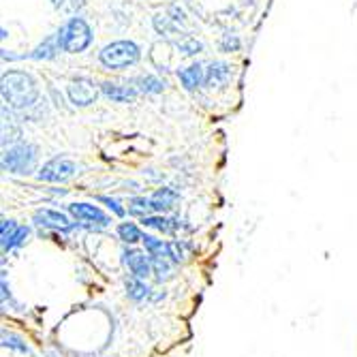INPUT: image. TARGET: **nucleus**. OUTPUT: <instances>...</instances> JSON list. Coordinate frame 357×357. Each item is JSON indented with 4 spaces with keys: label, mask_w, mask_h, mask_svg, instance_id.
<instances>
[{
    "label": "nucleus",
    "mask_w": 357,
    "mask_h": 357,
    "mask_svg": "<svg viewBox=\"0 0 357 357\" xmlns=\"http://www.w3.org/2000/svg\"><path fill=\"white\" fill-rule=\"evenodd\" d=\"M3 99L13 109H26L39 99V88L32 75L24 71H9L3 75Z\"/></svg>",
    "instance_id": "nucleus-1"
},
{
    "label": "nucleus",
    "mask_w": 357,
    "mask_h": 357,
    "mask_svg": "<svg viewBox=\"0 0 357 357\" xmlns=\"http://www.w3.org/2000/svg\"><path fill=\"white\" fill-rule=\"evenodd\" d=\"M58 41H60V47L64 52L79 54V52H84L90 45V41H92V30L86 24V20L71 17L67 24H64L58 30Z\"/></svg>",
    "instance_id": "nucleus-2"
},
{
    "label": "nucleus",
    "mask_w": 357,
    "mask_h": 357,
    "mask_svg": "<svg viewBox=\"0 0 357 357\" xmlns=\"http://www.w3.org/2000/svg\"><path fill=\"white\" fill-rule=\"evenodd\" d=\"M142 52L133 41H114L109 45H105L99 54V60L105 69H126L133 67V64L139 60Z\"/></svg>",
    "instance_id": "nucleus-3"
},
{
    "label": "nucleus",
    "mask_w": 357,
    "mask_h": 357,
    "mask_svg": "<svg viewBox=\"0 0 357 357\" xmlns=\"http://www.w3.org/2000/svg\"><path fill=\"white\" fill-rule=\"evenodd\" d=\"M37 163V148L30 144H15L3 154V167L11 174H30Z\"/></svg>",
    "instance_id": "nucleus-4"
},
{
    "label": "nucleus",
    "mask_w": 357,
    "mask_h": 357,
    "mask_svg": "<svg viewBox=\"0 0 357 357\" xmlns=\"http://www.w3.org/2000/svg\"><path fill=\"white\" fill-rule=\"evenodd\" d=\"M75 172H77V167H75V163L71 158H67V156H56V158H52V160H47V163L41 167V172H39V180H43V182H67V180H71L73 176H75Z\"/></svg>",
    "instance_id": "nucleus-5"
},
{
    "label": "nucleus",
    "mask_w": 357,
    "mask_h": 357,
    "mask_svg": "<svg viewBox=\"0 0 357 357\" xmlns=\"http://www.w3.org/2000/svg\"><path fill=\"white\" fill-rule=\"evenodd\" d=\"M96 96H99V90H96V86L86 77H79V79L71 82V86H69V99L77 107L92 105L96 101Z\"/></svg>",
    "instance_id": "nucleus-6"
},
{
    "label": "nucleus",
    "mask_w": 357,
    "mask_h": 357,
    "mask_svg": "<svg viewBox=\"0 0 357 357\" xmlns=\"http://www.w3.org/2000/svg\"><path fill=\"white\" fill-rule=\"evenodd\" d=\"M122 257H124V266L131 270L133 276L146 278L152 274V264H150V257H146V252L135 250V248H126L122 252Z\"/></svg>",
    "instance_id": "nucleus-7"
},
{
    "label": "nucleus",
    "mask_w": 357,
    "mask_h": 357,
    "mask_svg": "<svg viewBox=\"0 0 357 357\" xmlns=\"http://www.w3.org/2000/svg\"><path fill=\"white\" fill-rule=\"evenodd\" d=\"M69 212H71V216H75L82 222H94V225H99V227L109 225V216L101 208L90 206V204H71Z\"/></svg>",
    "instance_id": "nucleus-8"
},
{
    "label": "nucleus",
    "mask_w": 357,
    "mask_h": 357,
    "mask_svg": "<svg viewBox=\"0 0 357 357\" xmlns=\"http://www.w3.org/2000/svg\"><path fill=\"white\" fill-rule=\"evenodd\" d=\"M35 222L41 227H50V229H58V231L73 229V222L69 220V216L56 210H39L35 214Z\"/></svg>",
    "instance_id": "nucleus-9"
},
{
    "label": "nucleus",
    "mask_w": 357,
    "mask_h": 357,
    "mask_svg": "<svg viewBox=\"0 0 357 357\" xmlns=\"http://www.w3.org/2000/svg\"><path fill=\"white\" fill-rule=\"evenodd\" d=\"M231 77V69L227 67L225 62H214L212 67L208 69L206 73V86L208 88H218V86H225Z\"/></svg>",
    "instance_id": "nucleus-10"
},
{
    "label": "nucleus",
    "mask_w": 357,
    "mask_h": 357,
    "mask_svg": "<svg viewBox=\"0 0 357 357\" xmlns=\"http://www.w3.org/2000/svg\"><path fill=\"white\" fill-rule=\"evenodd\" d=\"M180 82L186 90H195V88H199L202 82H206V75H204V67L202 64H190V67L182 69L180 73Z\"/></svg>",
    "instance_id": "nucleus-11"
},
{
    "label": "nucleus",
    "mask_w": 357,
    "mask_h": 357,
    "mask_svg": "<svg viewBox=\"0 0 357 357\" xmlns=\"http://www.w3.org/2000/svg\"><path fill=\"white\" fill-rule=\"evenodd\" d=\"M103 94L109 96L112 101L116 103H128V101H133L135 99V90L131 88H126V86H118V84H112V82H105L101 86Z\"/></svg>",
    "instance_id": "nucleus-12"
},
{
    "label": "nucleus",
    "mask_w": 357,
    "mask_h": 357,
    "mask_svg": "<svg viewBox=\"0 0 357 357\" xmlns=\"http://www.w3.org/2000/svg\"><path fill=\"white\" fill-rule=\"evenodd\" d=\"M150 202L156 212H165V210L174 208V204L178 202V192L174 188H158L150 197Z\"/></svg>",
    "instance_id": "nucleus-13"
},
{
    "label": "nucleus",
    "mask_w": 357,
    "mask_h": 357,
    "mask_svg": "<svg viewBox=\"0 0 357 357\" xmlns=\"http://www.w3.org/2000/svg\"><path fill=\"white\" fill-rule=\"evenodd\" d=\"M124 287H126V296L131 300H135V302H142V300H146L150 296V289L144 282V278H137V276L126 278Z\"/></svg>",
    "instance_id": "nucleus-14"
},
{
    "label": "nucleus",
    "mask_w": 357,
    "mask_h": 357,
    "mask_svg": "<svg viewBox=\"0 0 357 357\" xmlns=\"http://www.w3.org/2000/svg\"><path fill=\"white\" fill-rule=\"evenodd\" d=\"M60 50H62V47H60L58 35H54V37L45 39V41H43L35 52H32V54H30V58H35V60H50V58H54Z\"/></svg>",
    "instance_id": "nucleus-15"
},
{
    "label": "nucleus",
    "mask_w": 357,
    "mask_h": 357,
    "mask_svg": "<svg viewBox=\"0 0 357 357\" xmlns=\"http://www.w3.org/2000/svg\"><path fill=\"white\" fill-rule=\"evenodd\" d=\"M142 222L146 227H152V229L163 231V234H174L180 227V222L176 218H165V216H146Z\"/></svg>",
    "instance_id": "nucleus-16"
},
{
    "label": "nucleus",
    "mask_w": 357,
    "mask_h": 357,
    "mask_svg": "<svg viewBox=\"0 0 357 357\" xmlns=\"http://www.w3.org/2000/svg\"><path fill=\"white\" fill-rule=\"evenodd\" d=\"M118 236L126 244H135V242H142L144 240V234L139 231V227L133 225V222H122L118 227Z\"/></svg>",
    "instance_id": "nucleus-17"
},
{
    "label": "nucleus",
    "mask_w": 357,
    "mask_h": 357,
    "mask_svg": "<svg viewBox=\"0 0 357 357\" xmlns=\"http://www.w3.org/2000/svg\"><path fill=\"white\" fill-rule=\"evenodd\" d=\"M128 212H131L133 216L146 218V216H150V212H154V206L146 197H133L131 202H128Z\"/></svg>",
    "instance_id": "nucleus-18"
},
{
    "label": "nucleus",
    "mask_w": 357,
    "mask_h": 357,
    "mask_svg": "<svg viewBox=\"0 0 357 357\" xmlns=\"http://www.w3.org/2000/svg\"><path fill=\"white\" fill-rule=\"evenodd\" d=\"M142 242H144V246H146L150 257H167V242L158 240L154 236H144Z\"/></svg>",
    "instance_id": "nucleus-19"
},
{
    "label": "nucleus",
    "mask_w": 357,
    "mask_h": 357,
    "mask_svg": "<svg viewBox=\"0 0 357 357\" xmlns=\"http://www.w3.org/2000/svg\"><path fill=\"white\" fill-rule=\"evenodd\" d=\"M150 264H152V274L158 280H167L172 276V266L165 257H150Z\"/></svg>",
    "instance_id": "nucleus-20"
},
{
    "label": "nucleus",
    "mask_w": 357,
    "mask_h": 357,
    "mask_svg": "<svg viewBox=\"0 0 357 357\" xmlns=\"http://www.w3.org/2000/svg\"><path fill=\"white\" fill-rule=\"evenodd\" d=\"M28 236H30V227H26V225H20L17 229H15V234L9 238V242L3 246V250H13V248L22 246V244L28 240Z\"/></svg>",
    "instance_id": "nucleus-21"
},
{
    "label": "nucleus",
    "mask_w": 357,
    "mask_h": 357,
    "mask_svg": "<svg viewBox=\"0 0 357 357\" xmlns=\"http://www.w3.org/2000/svg\"><path fill=\"white\" fill-rule=\"evenodd\" d=\"M167 257L172 259L174 264H180L186 259V248L182 242H167Z\"/></svg>",
    "instance_id": "nucleus-22"
},
{
    "label": "nucleus",
    "mask_w": 357,
    "mask_h": 357,
    "mask_svg": "<svg viewBox=\"0 0 357 357\" xmlns=\"http://www.w3.org/2000/svg\"><path fill=\"white\" fill-rule=\"evenodd\" d=\"M3 347L15 349V351H20V353H28L26 342H24L20 336H15V334H7V332H3Z\"/></svg>",
    "instance_id": "nucleus-23"
},
{
    "label": "nucleus",
    "mask_w": 357,
    "mask_h": 357,
    "mask_svg": "<svg viewBox=\"0 0 357 357\" xmlns=\"http://www.w3.org/2000/svg\"><path fill=\"white\" fill-rule=\"evenodd\" d=\"M139 84H142V90H144V92H160V90H163V82H158V79L152 77V75L142 77Z\"/></svg>",
    "instance_id": "nucleus-24"
},
{
    "label": "nucleus",
    "mask_w": 357,
    "mask_h": 357,
    "mask_svg": "<svg viewBox=\"0 0 357 357\" xmlns=\"http://www.w3.org/2000/svg\"><path fill=\"white\" fill-rule=\"evenodd\" d=\"M17 227H20V225H15V220H7V218L3 220V227H0V238H3V246H5V244L9 242V238L15 234Z\"/></svg>",
    "instance_id": "nucleus-25"
},
{
    "label": "nucleus",
    "mask_w": 357,
    "mask_h": 357,
    "mask_svg": "<svg viewBox=\"0 0 357 357\" xmlns=\"http://www.w3.org/2000/svg\"><path fill=\"white\" fill-rule=\"evenodd\" d=\"M178 47H180L184 54L192 56V54H197V52L202 50V43H199V41H195V39H184V41H178Z\"/></svg>",
    "instance_id": "nucleus-26"
},
{
    "label": "nucleus",
    "mask_w": 357,
    "mask_h": 357,
    "mask_svg": "<svg viewBox=\"0 0 357 357\" xmlns=\"http://www.w3.org/2000/svg\"><path fill=\"white\" fill-rule=\"evenodd\" d=\"M220 47H222V52H236V50H240V39L236 35H225L220 41Z\"/></svg>",
    "instance_id": "nucleus-27"
},
{
    "label": "nucleus",
    "mask_w": 357,
    "mask_h": 357,
    "mask_svg": "<svg viewBox=\"0 0 357 357\" xmlns=\"http://www.w3.org/2000/svg\"><path fill=\"white\" fill-rule=\"evenodd\" d=\"M99 202L107 204V208H109L116 216H124V208H122L116 199H112V197H99Z\"/></svg>",
    "instance_id": "nucleus-28"
},
{
    "label": "nucleus",
    "mask_w": 357,
    "mask_h": 357,
    "mask_svg": "<svg viewBox=\"0 0 357 357\" xmlns=\"http://www.w3.org/2000/svg\"><path fill=\"white\" fill-rule=\"evenodd\" d=\"M71 5H73V9H82L86 3H84V0H71Z\"/></svg>",
    "instance_id": "nucleus-29"
},
{
    "label": "nucleus",
    "mask_w": 357,
    "mask_h": 357,
    "mask_svg": "<svg viewBox=\"0 0 357 357\" xmlns=\"http://www.w3.org/2000/svg\"><path fill=\"white\" fill-rule=\"evenodd\" d=\"M52 3H54V7H62V5H64V0H52Z\"/></svg>",
    "instance_id": "nucleus-30"
}]
</instances>
